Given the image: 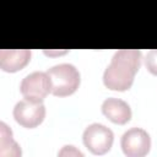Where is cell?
I'll list each match as a JSON object with an SVG mask.
<instances>
[{
    "label": "cell",
    "instance_id": "obj_7",
    "mask_svg": "<svg viewBox=\"0 0 157 157\" xmlns=\"http://www.w3.org/2000/svg\"><path fill=\"white\" fill-rule=\"evenodd\" d=\"M102 113L115 124H125L131 119V109L130 105L115 97H109L102 103Z\"/></svg>",
    "mask_w": 157,
    "mask_h": 157
},
{
    "label": "cell",
    "instance_id": "obj_1",
    "mask_svg": "<svg viewBox=\"0 0 157 157\" xmlns=\"http://www.w3.org/2000/svg\"><path fill=\"white\" fill-rule=\"evenodd\" d=\"M141 52L137 49H120L113 55L103 74V82L113 91H126L134 82L135 74L141 65Z\"/></svg>",
    "mask_w": 157,
    "mask_h": 157
},
{
    "label": "cell",
    "instance_id": "obj_10",
    "mask_svg": "<svg viewBox=\"0 0 157 157\" xmlns=\"http://www.w3.org/2000/svg\"><path fill=\"white\" fill-rule=\"evenodd\" d=\"M145 64L147 70L153 74L157 75V49H151L145 58Z\"/></svg>",
    "mask_w": 157,
    "mask_h": 157
},
{
    "label": "cell",
    "instance_id": "obj_11",
    "mask_svg": "<svg viewBox=\"0 0 157 157\" xmlns=\"http://www.w3.org/2000/svg\"><path fill=\"white\" fill-rule=\"evenodd\" d=\"M59 155H60V156H63V155H76V156H83V153H82V152H80V151H77L74 146H65V147L59 152Z\"/></svg>",
    "mask_w": 157,
    "mask_h": 157
},
{
    "label": "cell",
    "instance_id": "obj_8",
    "mask_svg": "<svg viewBox=\"0 0 157 157\" xmlns=\"http://www.w3.org/2000/svg\"><path fill=\"white\" fill-rule=\"evenodd\" d=\"M31 59L28 49H2L0 50V67L7 72H15L23 69Z\"/></svg>",
    "mask_w": 157,
    "mask_h": 157
},
{
    "label": "cell",
    "instance_id": "obj_9",
    "mask_svg": "<svg viewBox=\"0 0 157 157\" xmlns=\"http://www.w3.org/2000/svg\"><path fill=\"white\" fill-rule=\"evenodd\" d=\"M0 155L1 156H20L21 150L12 139V132L5 123H0Z\"/></svg>",
    "mask_w": 157,
    "mask_h": 157
},
{
    "label": "cell",
    "instance_id": "obj_5",
    "mask_svg": "<svg viewBox=\"0 0 157 157\" xmlns=\"http://www.w3.org/2000/svg\"><path fill=\"white\" fill-rule=\"evenodd\" d=\"M45 117V107L43 102H36L31 99H22L16 103L13 108L15 120L23 128H36L38 126Z\"/></svg>",
    "mask_w": 157,
    "mask_h": 157
},
{
    "label": "cell",
    "instance_id": "obj_2",
    "mask_svg": "<svg viewBox=\"0 0 157 157\" xmlns=\"http://www.w3.org/2000/svg\"><path fill=\"white\" fill-rule=\"evenodd\" d=\"M47 74L52 81V93L56 97L72 94L80 86V72L72 64H58Z\"/></svg>",
    "mask_w": 157,
    "mask_h": 157
},
{
    "label": "cell",
    "instance_id": "obj_3",
    "mask_svg": "<svg viewBox=\"0 0 157 157\" xmlns=\"http://www.w3.org/2000/svg\"><path fill=\"white\" fill-rule=\"evenodd\" d=\"M83 145L93 155H104L113 145L114 134L113 131L101 123L90 124L82 135Z\"/></svg>",
    "mask_w": 157,
    "mask_h": 157
},
{
    "label": "cell",
    "instance_id": "obj_6",
    "mask_svg": "<svg viewBox=\"0 0 157 157\" xmlns=\"http://www.w3.org/2000/svg\"><path fill=\"white\" fill-rule=\"evenodd\" d=\"M123 152L129 157H142L148 153L151 147V137L148 132L141 128H131L121 136Z\"/></svg>",
    "mask_w": 157,
    "mask_h": 157
},
{
    "label": "cell",
    "instance_id": "obj_4",
    "mask_svg": "<svg viewBox=\"0 0 157 157\" xmlns=\"http://www.w3.org/2000/svg\"><path fill=\"white\" fill-rule=\"evenodd\" d=\"M20 91L27 99L42 102L49 92H52V81L47 72L34 71L23 77Z\"/></svg>",
    "mask_w": 157,
    "mask_h": 157
}]
</instances>
